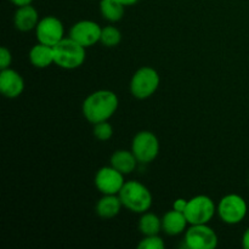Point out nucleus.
Instances as JSON below:
<instances>
[{
    "mask_svg": "<svg viewBox=\"0 0 249 249\" xmlns=\"http://www.w3.org/2000/svg\"><path fill=\"white\" fill-rule=\"evenodd\" d=\"M139 230L143 236L158 235L162 230V219L158 218L155 213L145 212L141 214L139 220Z\"/></svg>",
    "mask_w": 249,
    "mask_h": 249,
    "instance_id": "obj_19",
    "label": "nucleus"
},
{
    "mask_svg": "<svg viewBox=\"0 0 249 249\" xmlns=\"http://www.w3.org/2000/svg\"><path fill=\"white\" fill-rule=\"evenodd\" d=\"M102 28L99 23L91 19H82L71 27L70 36L73 40L79 43L84 48H91L97 44L101 38Z\"/></svg>",
    "mask_w": 249,
    "mask_h": 249,
    "instance_id": "obj_11",
    "label": "nucleus"
},
{
    "mask_svg": "<svg viewBox=\"0 0 249 249\" xmlns=\"http://www.w3.org/2000/svg\"><path fill=\"white\" fill-rule=\"evenodd\" d=\"M29 61L36 68L43 70L48 68L53 63H55V55H53V46L45 45V44L38 43L34 45L29 51Z\"/></svg>",
    "mask_w": 249,
    "mask_h": 249,
    "instance_id": "obj_16",
    "label": "nucleus"
},
{
    "mask_svg": "<svg viewBox=\"0 0 249 249\" xmlns=\"http://www.w3.org/2000/svg\"><path fill=\"white\" fill-rule=\"evenodd\" d=\"M216 213L223 223L228 225H237L247 215L248 204L240 195H226L219 201Z\"/></svg>",
    "mask_w": 249,
    "mask_h": 249,
    "instance_id": "obj_5",
    "label": "nucleus"
},
{
    "mask_svg": "<svg viewBox=\"0 0 249 249\" xmlns=\"http://www.w3.org/2000/svg\"><path fill=\"white\" fill-rule=\"evenodd\" d=\"M122 41V33L117 27L106 26L101 31L100 43L106 48H116Z\"/></svg>",
    "mask_w": 249,
    "mask_h": 249,
    "instance_id": "obj_20",
    "label": "nucleus"
},
{
    "mask_svg": "<svg viewBox=\"0 0 249 249\" xmlns=\"http://www.w3.org/2000/svg\"><path fill=\"white\" fill-rule=\"evenodd\" d=\"M94 136L100 141H108L113 136V126L108 123V121L100 122L94 124Z\"/></svg>",
    "mask_w": 249,
    "mask_h": 249,
    "instance_id": "obj_21",
    "label": "nucleus"
},
{
    "mask_svg": "<svg viewBox=\"0 0 249 249\" xmlns=\"http://www.w3.org/2000/svg\"><path fill=\"white\" fill-rule=\"evenodd\" d=\"M24 80L17 71L5 68L0 73V91L7 99H16L23 92Z\"/></svg>",
    "mask_w": 249,
    "mask_h": 249,
    "instance_id": "obj_12",
    "label": "nucleus"
},
{
    "mask_svg": "<svg viewBox=\"0 0 249 249\" xmlns=\"http://www.w3.org/2000/svg\"><path fill=\"white\" fill-rule=\"evenodd\" d=\"M100 12L106 21L114 23L123 18L125 6L116 0H100Z\"/></svg>",
    "mask_w": 249,
    "mask_h": 249,
    "instance_id": "obj_18",
    "label": "nucleus"
},
{
    "mask_svg": "<svg viewBox=\"0 0 249 249\" xmlns=\"http://www.w3.org/2000/svg\"><path fill=\"white\" fill-rule=\"evenodd\" d=\"M36 36L38 43L55 46L65 38V27L61 19L55 16H45L39 19L36 27Z\"/></svg>",
    "mask_w": 249,
    "mask_h": 249,
    "instance_id": "obj_9",
    "label": "nucleus"
},
{
    "mask_svg": "<svg viewBox=\"0 0 249 249\" xmlns=\"http://www.w3.org/2000/svg\"><path fill=\"white\" fill-rule=\"evenodd\" d=\"M160 77L152 67H141L133 74L130 80V92L135 99L146 100L152 96L158 90Z\"/></svg>",
    "mask_w": 249,
    "mask_h": 249,
    "instance_id": "obj_4",
    "label": "nucleus"
},
{
    "mask_svg": "<svg viewBox=\"0 0 249 249\" xmlns=\"http://www.w3.org/2000/svg\"><path fill=\"white\" fill-rule=\"evenodd\" d=\"M139 160H136L133 151L118 150L111 156V165L124 175L131 174L135 170Z\"/></svg>",
    "mask_w": 249,
    "mask_h": 249,
    "instance_id": "obj_17",
    "label": "nucleus"
},
{
    "mask_svg": "<svg viewBox=\"0 0 249 249\" xmlns=\"http://www.w3.org/2000/svg\"><path fill=\"white\" fill-rule=\"evenodd\" d=\"M185 247L189 249H215L219 238L208 224L190 225L185 231Z\"/></svg>",
    "mask_w": 249,
    "mask_h": 249,
    "instance_id": "obj_8",
    "label": "nucleus"
},
{
    "mask_svg": "<svg viewBox=\"0 0 249 249\" xmlns=\"http://www.w3.org/2000/svg\"><path fill=\"white\" fill-rule=\"evenodd\" d=\"M15 6L19 7V6H24V5H29L33 2V0H10Z\"/></svg>",
    "mask_w": 249,
    "mask_h": 249,
    "instance_id": "obj_26",
    "label": "nucleus"
},
{
    "mask_svg": "<svg viewBox=\"0 0 249 249\" xmlns=\"http://www.w3.org/2000/svg\"><path fill=\"white\" fill-rule=\"evenodd\" d=\"M118 195L123 207L131 213L142 214L152 207V194L145 185L136 180L125 181Z\"/></svg>",
    "mask_w": 249,
    "mask_h": 249,
    "instance_id": "obj_2",
    "label": "nucleus"
},
{
    "mask_svg": "<svg viewBox=\"0 0 249 249\" xmlns=\"http://www.w3.org/2000/svg\"><path fill=\"white\" fill-rule=\"evenodd\" d=\"M184 213L190 225L209 224V221L215 215L216 206L211 197L198 195L189 199Z\"/></svg>",
    "mask_w": 249,
    "mask_h": 249,
    "instance_id": "obj_6",
    "label": "nucleus"
},
{
    "mask_svg": "<svg viewBox=\"0 0 249 249\" xmlns=\"http://www.w3.org/2000/svg\"><path fill=\"white\" fill-rule=\"evenodd\" d=\"M160 147L158 138L148 130L139 131L131 141V151L139 163L142 164L153 162L160 153Z\"/></svg>",
    "mask_w": 249,
    "mask_h": 249,
    "instance_id": "obj_7",
    "label": "nucleus"
},
{
    "mask_svg": "<svg viewBox=\"0 0 249 249\" xmlns=\"http://www.w3.org/2000/svg\"><path fill=\"white\" fill-rule=\"evenodd\" d=\"M12 62V55L11 51L6 48V46H1L0 48V68L5 70L9 68Z\"/></svg>",
    "mask_w": 249,
    "mask_h": 249,
    "instance_id": "obj_23",
    "label": "nucleus"
},
{
    "mask_svg": "<svg viewBox=\"0 0 249 249\" xmlns=\"http://www.w3.org/2000/svg\"><path fill=\"white\" fill-rule=\"evenodd\" d=\"M95 186L102 195H118L125 184L124 174L112 165L102 167L95 175Z\"/></svg>",
    "mask_w": 249,
    "mask_h": 249,
    "instance_id": "obj_10",
    "label": "nucleus"
},
{
    "mask_svg": "<svg viewBox=\"0 0 249 249\" xmlns=\"http://www.w3.org/2000/svg\"><path fill=\"white\" fill-rule=\"evenodd\" d=\"M39 22V14L32 4L17 7L14 15L15 28L19 32H29L36 29Z\"/></svg>",
    "mask_w": 249,
    "mask_h": 249,
    "instance_id": "obj_13",
    "label": "nucleus"
},
{
    "mask_svg": "<svg viewBox=\"0 0 249 249\" xmlns=\"http://www.w3.org/2000/svg\"><path fill=\"white\" fill-rule=\"evenodd\" d=\"M242 247L245 249H249V228L245 231L242 236Z\"/></svg>",
    "mask_w": 249,
    "mask_h": 249,
    "instance_id": "obj_25",
    "label": "nucleus"
},
{
    "mask_svg": "<svg viewBox=\"0 0 249 249\" xmlns=\"http://www.w3.org/2000/svg\"><path fill=\"white\" fill-rule=\"evenodd\" d=\"M53 55L56 66L63 70H75L85 62L87 48L68 36L53 46Z\"/></svg>",
    "mask_w": 249,
    "mask_h": 249,
    "instance_id": "obj_3",
    "label": "nucleus"
},
{
    "mask_svg": "<svg viewBox=\"0 0 249 249\" xmlns=\"http://www.w3.org/2000/svg\"><path fill=\"white\" fill-rule=\"evenodd\" d=\"M164 241L158 235L143 236V238L138 245L139 249H164Z\"/></svg>",
    "mask_w": 249,
    "mask_h": 249,
    "instance_id": "obj_22",
    "label": "nucleus"
},
{
    "mask_svg": "<svg viewBox=\"0 0 249 249\" xmlns=\"http://www.w3.org/2000/svg\"><path fill=\"white\" fill-rule=\"evenodd\" d=\"M119 100L111 90H97L91 92L83 101L82 112L84 118L92 125L100 122L109 121L117 112Z\"/></svg>",
    "mask_w": 249,
    "mask_h": 249,
    "instance_id": "obj_1",
    "label": "nucleus"
},
{
    "mask_svg": "<svg viewBox=\"0 0 249 249\" xmlns=\"http://www.w3.org/2000/svg\"><path fill=\"white\" fill-rule=\"evenodd\" d=\"M187 225H189V221L185 216V213L175 211V209L167 212L162 218V230L168 236L181 235L187 230Z\"/></svg>",
    "mask_w": 249,
    "mask_h": 249,
    "instance_id": "obj_14",
    "label": "nucleus"
},
{
    "mask_svg": "<svg viewBox=\"0 0 249 249\" xmlns=\"http://www.w3.org/2000/svg\"><path fill=\"white\" fill-rule=\"evenodd\" d=\"M89 1H91V0H89Z\"/></svg>",
    "mask_w": 249,
    "mask_h": 249,
    "instance_id": "obj_28",
    "label": "nucleus"
},
{
    "mask_svg": "<svg viewBox=\"0 0 249 249\" xmlns=\"http://www.w3.org/2000/svg\"><path fill=\"white\" fill-rule=\"evenodd\" d=\"M187 202H189V199H185V198L175 199L174 203H173V209L182 212V213H184L185 209H186V207H187Z\"/></svg>",
    "mask_w": 249,
    "mask_h": 249,
    "instance_id": "obj_24",
    "label": "nucleus"
},
{
    "mask_svg": "<svg viewBox=\"0 0 249 249\" xmlns=\"http://www.w3.org/2000/svg\"><path fill=\"white\" fill-rule=\"evenodd\" d=\"M122 207H123V203L119 198V195H104L97 201L95 211L100 218L108 220L121 213Z\"/></svg>",
    "mask_w": 249,
    "mask_h": 249,
    "instance_id": "obj_15",
    "label": "nucleus"
},
{
    "mask_svg": "<svg viewBox=\"0 0 249 249\" xmlns=\"http://www.w3.org/2000/svg\"><path fill=\"white\" fill-rule=\"evenodd\" d=\"M116 1L121 2V4L124 5V6H131V5L136 4L139 0H116Z\"/></svg>",
    "mask_w": 249,
    "mask_h": 249,
    "instance_id": "obj_27",
    "label": "nucleus"
}]
</instances>
